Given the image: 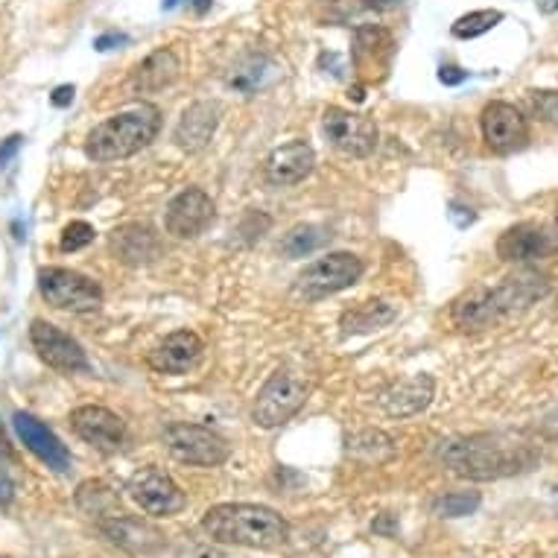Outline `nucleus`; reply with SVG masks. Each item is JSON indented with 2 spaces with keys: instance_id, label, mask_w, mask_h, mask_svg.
Masks as SVG:
<instances>
[{
  "instance_id": "nucleus-1",
  "label": "nucleus",
  "mask_w": 558,
  "mask_h": 558,
  "mask_svg": "<svg viewBox=\"0 0 558 558\" xmlns=\"http://www.w3.org/2000/svg\"><path fill=\"white\" fill-rule=\"evenodd\" d=\"M436 457L457 476L488 483L526 474L538 462V450L523 433H474L439 441Z\"/></svg>"
},
{
  "instance_id": "nucleus-2",
  "label": "nucleus",
  "mask_w": 558,
  "mask_h": 558,
  "mask_svg": "<svg viewBox=\"0 0 558 558\" xmlns=\"http://www.w3.org/2000/svg\"><path fill=\"white\" fill-rule=\"evenodd\" d=\"M549 293V278L532 269L514 272L504 278L497 287H476L471 293L459 295L450 307V319L459 330H488L500 322L521 316L532 304L541 302Z\"/></svg>"
},
{
  "instance_id": "nucleus-3",
  "label": "nucleus",
  "mask_w": 558,
  "mask_h": 558,
  "mask_svg": "<svg viewBox=\"0 0 558 558\" xmlns=\"http://www.w3.org/2000/svg\"><path fill=\"white\" fill-rule=\"evenodd\" d=\"M202 530L217 544H234V547L275 549L290 541V523L275 509L257 504L214 506L202 518Z\"/></svg>"
},
{
  "instance_id": "nucleus-4",
  "label": "nucleus",
  "mask_w": 558,
  "mask_h": 558,
  "mask_svg": "<svg viewBox=\"0 0 558 558\" xmlns=\"http://www.w3.org/2000/svg\"><path fill=\"white\" fill-rule=\"evenodd\" d=\"M158 129H161V111L156 106L144 102L132 111H120L92 129V135L85 141V156L100 165L135 156L156 141Z\"/></svg>"
},
{
  "instance_id": "nucleus-5",
  "label": "nucleus",
  "mask_w": 558,
  "mask_h": 558,
  "mask_svg": "<svg viewBox=\"0 0 558 558\" xmlns=\"http://www.w3.org/2000/svg\"><path fill=\"white\" fill-rule=\"evenodd\" d=\"M307 395H311V384H307L302 375L290 372V368H281V372H275V375L264 384V389L257 392L252 418H255L257 427L275 430V427L287 424L295 412L302 410L304 401H307Z\"/></svg>"
},
{
  "instance_id": "nucleus-6",
  "label": "nucleus",
  "mask_w": 558,
  "mask_h": 558,
  "mask_svg": "<svg viewBox=\"0 0 558 558\" xmlns=\"http://www.w3.org/2000/svg\"><path fill=\"white\" fill-rule=\"evenodd\" d=\"M366 264L351 252H333L328 257H319L316 264L304 266V272L295 278L293 295L304 299V302H319L325 295H333L339 290H348L351 284H357Z\"/></svg>"
},
{
  "instance_id": "nucleus-7",
  "label": "nucleus",
  "mask_w": 558,
  "mask_h": 558,
  "mask_svg": "<svg viewBox=\"0 0 558 558\" xmlns=\"http://www.w3.org/2000/svg\"><path fill=\"white\" fill-rule=\"evenodd\" d=\"M38 293L56 311L92 313L102 304V287L83 272L47 266L38 272Z\"/></svg>"
},
{
  "instance_id": "nucleus-8",
  "label": "nucleus",
  "mask_w": 558,
  "mask_h": 558,
  "mask_svg": "<svg viewBox=\"0 0 558 558\" xmlns=\"http://www.w3.org/2000/svg\"><path fill=\"white\" fill-rule=\"evenodd\" d=\"M126 492L135 500L137 509L153 514V518H173V514H179L187 506V497L175 485L173 476L165 474L156 465L141 468V471L129 476Z\"/></svg>"
},
{
  "instance_id": "nucleus-9",
  "label": "nucleus",
  "mask_w": 558,
  "mask_h": 558,
  "mask_svg": "<svg viewBox=\"0 0 558 558\" xmlns=\"http://www.w3.org/2000/svg\"><path fill=\"white\" fill-rule=\"evenodd\" d=\"M165 445L179 462L199 468H217L229 459V445L202 424H170L165 430Z\"/></svg>"
},
{
  "instance_id": "nucleus-10",
  "label": "nucleus",
  "mask_w": 558,
  "mask_h": 558,
  "mask_svg": "<svg viewBox=\"0 0 558 558\" xmlns=\"http://www.w3.org/2000/svg\"><path fill=\"white\" fill-rule=\"evenodd\" d=\"M322 126H325V135H328L330 147L339 149L342 156L351 158H366L377 149V123L366 114H357V111L339 109V106H330L322 114Z\"/></svg>"
},
{
  "instance_id": "nucleus-11",
  "label": "nucleus",
  "mask_w": 558,
  "mask_h": 558,
  "mask_svg": "<svg viewBox=\"0 0 558 558\" xmlns=\"http://www.w3.org/2000/svg\"><path fill=\"white\" fill-rule=\"evenodd\" d=\"M480 126H483L485 147L497 156H512L530 144V123L512 102H488L480 118Z\"/></svg>"
},
{
  "instance_id": "nucleus-12",
  "label": "nucleus",
  "mask_w": 558,
  "mask_h": 558,
  "mask_svg": "<svg viewBox=\"0 0 558 558\" xmlns=\"http://www.w3.org/2000/svg\"><path fill=\"white\" fill-rule=\"evenodd\" d=\"M29 342L38 351V357L45 360L50 368H56V372H62V375L88 372V357H85L83 345L71 333H64L62 328L50 325V322H33L29 325Z\"/></svg>"
},
{
  "instance_id": "nucleus-13",
  "label": "nucleus",
  "mask_w": 558,
  "mask_h": 558,
  "mask_svg": "<svg viewBox=\"0 0 558 558\" xmlns=\"http://www.w3.org/2000/svg\"><path fill=\"white\" fill-rule=\"evenodd\" d=\"M214 220V202L211 196L199 187H187L179 196L170 199L165 214L167 234H173L179 240L199 238L202 231L208 229Z\"/></svg>"
},
{
  "instance_id": "nucleus-14",
  "label": "nucleus",
  "mask_w": 558,
  "mask_h": 558,
  "mask_svg": "<svg viewBox=\"0 0 558 558\" xmlns=\"http://www.w3.org/2000/svg\"><path fill=\"white\" fill-rule=\"evenodd\" d=\"M558 248V238L544 226H535V222H521V226H512L506 229L497 240V257L506 260V264H535V260H544Z\"/></svg>"
},
{
  "instance_id": "nucleus-15",
  "label": "nucleus",
  "mask_w": 558,
  "mask_h": 558,
  "mask_svg": "<svg viewBox=\"0 0 558 558\" xmlns=\"http://www.w3.org/2000/svg\"><path fill=\"white\" fill-rule=\"evenodd\" d=\"M71 427L85 445H92L100 453H118L126 439L123 418L106 407H80L71 412Z\"/></svg>"
},
{
  "instance_id": "nucleus-16",
  "label": "nucleus",
  "mask_w": 558,
  "mask_h": 558,
  "mask_svg": "<svg viewBox=\"0 0 558 558\" xmlns=\"http://www.w3.org/2000/svg\"><path fill=\"white\" fill-rule=\"evenodd\" d=\"M97 530L109 544L126 549V553H141V556H149L156 553L161 544H165V535L153 526L149 521H141V518H132L126 512L111 514V518H102L97 521Z\"/></svg>"
},
{
  "instance_id": "nucleus-17",
  "label": "nucleus",
  "mask_w": 558,
  "mask_h": 558,
  "mask_svg": "<svg viewBox=\"0 0 558 558\" xmlns=\"http://www.w3.org/2000/svg\"><path fill=\"white\" fill-rule=\"evenodd\" d=\"M395 59V38L389 29L366 24L357 29L354 38V68L360 76H366L368 83H380Z\"/></svg>"
},
{
  "instance_id": "nucleus-18",
  "label": "nucleus",
  "mask_w": 558,
  "mask_h": 558,
  "mask_svg": "<svg viewBox=\"0 0 558 558\" xmlns=\"http://www.w3.org/2000/svg\"><path fill=\"white\" fill-rule=\"evenodd\" d=\"M12 424H15V433L21 436V441L27 445L29 453H36L41 462H45L50 471L56 474H68L71 471V453L64 448L59 436H56L47 424H41L36 415L29 412H15L12 415Z\"/></svg>"
},
{
  "instance_id": "nucleus-19",
  "label": "nucleus",
  "mask_w": 558,
  "mask_h": 558,
  "mask_svg": "<svg viewBox=\"0 0 558 558\" xmlns=\"http://www.w3.org/2000/svg\"><path fill=\"white\" fill-rule=\"evenodd\" d=\"M202 351H205V345L193 330H175L156 351H149L147 363L158 375H184L199 363Z\"/></svg>"
},
{
  "instance_id": "nucleus-20",
  "label": "nucleus",
  "mask_w": 558,
  "mask_h": 558,
  "mask_svg": "<svg viewBox=\"0 0 558 558\" xmlns=\"http://www.w3.org/2000/svg\"><path fill=\"white\" fill-rule=\"evenodd\" d=\"M436 395V380L430 375H415L407 380H398L380 395V407H384L392 418H410L427 410Z\"/></svg>"
},
{
  "instance_id": "nucleus-21",
  "label": "nucleus",
  "mask_w": 558,
  "mask_h": 558,
  "mask_svg": "<svg viewBox=\"0 0 558 558\" xmlns=\"http://www.w3.org/2000/svg\"><path fill=\"white\" fill-rule=\"evenodd\" d=\"M313 167H316V153H313L311 144L293 141V144L278 147L272 156L266 158V179L287 187V184L304 182L313 173Z\"/></svg>"
},
{
  "instance_id": "nucleus-22",
  "label": "nucleus",
  "mask_w": 558,
  "mask_h": 558,
  "mask_svg": "<svg viewBox=\"0 0 558 558\" xmlns=\"http://www.w3.org/2000/svg\"><path fill=\"white\" fill-rule=\"evenodd\" d=\"M217 123H220V106L217 102H193L173 132L175 147L184 149V153H199V149L208 147V141L217 132Z\"/></svg>"
},
{
  "instance_id": "nucleus-23",
  "label": "nucleus",
  "mask_w": 558,
  "mask_h": 558,
  "mask_svg": "<svg viewBox=\"0 0 558 558\" xmlns=\"http://www.w3.org/2000/svg\"><path fill=\"white\" fill-rule=\"evenodd\" d=\"M182 71V64H179V56L173 50H156V53H149L144 62L135 68V76H132V85H135L141 94H156L167 85L175 83V76Z\"/></svg>"
},
{
  "instance_id": "nucleus-24",
  "label": "nucleus",
  "mask_w": 558,
  "mask_h": 558,
  "mask_svg": "<svg viewBox=\"0 0 558 558\" xmlns=\"http://www.w3.org/2000/svg\"><path fill=\"white\" fill-rule=\"evenodd\" d=\"M111 248L123 264L141 266L158 255V238L147 226H123L111 234Z\"/></svg>"
},
{
  "instance_id": "nucleus-25",
  "label": "nucleus",
  "mask_w": 558,
  "mask_h": 558,
  "mask_svg": "<svg viewBox=\"0 0 558 558\" xmlns=\"http://www.w3.org/2000/svg\"><path fill=\"white\" fill-rule=\"evenodd\" d=\"M398 319V307L389 302H363L354 304L351 311L342 313V319H339V328L345 330V333H372V330L386 328L389 322Z\"/></svg>"
},
{
  "instance_id": "nucleus-26",
  "label": "nucleus",
  "mask_w": 558,
  "mask_h": 558,
  "mask_svg": "<svg viewBox=\"0 0 558 558\" xmlns=\"http://www.w3.org/2000/svg\"><path fill=\"white\" fill-rule=\"evenodd\" d=\"M76 506H80V512L94 518V521H102V518L123 512L118 492L102 483V480H85V483H80V488H76Z\"/></svg>"
},
{
  "instance_id": "nucleus-27",
  "label": "nucleus",
  "mask_w": 558,
  "mask_h": 558,
  "mask_svg": "<svg viewBox=\"0 0 558 558\" xmlns=\"http://www.w3.org/2000/svg\"><path fill=\"white\" fill-rule=\"evenodd\" d=\"M330 240V234L322 226H295L290 234L281 243V252L287 257H307L313 255L316 248H322Z\"/></svg>"
},
{
  "instance_id": "nucleus-28",
  "label": "nucleus",
  "mask_w": 558,
  "mask_h": 558,
  "mask_svg": "<svg viewBox=\"0 0 558 558\" xmlns=\"http://www.w3.org/2000/svg\"><path fill=\"white\" fill-rule=\"evenodd\" d=\"M348 453H354V457L366 459V462H384L395 453L392 439L380 430H366L357 433L354 439H348Z\"/></svg>"
},
{
  "instance_id": "nucleus-29",
  "label": "nucleus",
  "mask_w": 558,
  "mask_h": 558,
  "mask_svg": "<svg viewBox=\"0 0 558 558\" xmlns=\"http://www.w3.org/2000/svg\"><path fill=\"white\" fill-rule=\"evenodd\" d=\"M500 21H504V12L500 10H476L462 15V19L450 27V33L457 38H476L485 36L488 29H495Z\"/></svg>"
},
{
  "instance_id": "nucleus-30",
  "label": "nucleus",
  "mask_w": 558,
  "mask_h": 558,
  "mask_svg": "<svg viewBox=\"0 0 558 558\" xmlns=\"http://www.w3.org/2000/svg\"><path fill=\"white\" fill-rule=\"evenodd\" d=\"M480 504H483V497L476 492H450L433 504V512L439 518H465V514H474Z\"/></svg>"
},
{
  "instance_id": "nucleus-31",
  "label": "nucleus",
  "mask_w": 558,
  "mask_h": 558,
  "mask_svg": "<svg viewBox=\"0 0 558 558\" xmlns=\"http://www.w3.org/2000/svg\"><path fill=\"white\" fill-rule=\"evenodd\" d=\"M266 64L269 62H266V59H260V56H252V59H246V62H240L238 68L231 71L229 85L243 94L257 92V88H260V83H264V80H260V76H264V71H260V68H266Z\"/></svg>"
},
{
  "instance_id": "nucleus-32",
  "label": "nucleus",
  "mask_w": 558,
  "mask_h": 558,
  "mask_svg": "<svg viewBox=\"0 0 558 558\" xmlns=\"http://www.w3.org/2000/svg\"><path fill=\"white\" fill-rule=\"evenodd\" d=\"M94 238H97V231H94L92 222H83V220H74L71 226H64L62 231V252H80V248H85L88 243H94Z\"/></svg>"
},
{
  "instance_id": "nucleus-33",
  "label": "nucleus",
  "mask_w": 558,
  "mask_h": 558,
  "mask_svg": "<svg viewBox=\"0 0 558 558\" xmlns=\"http://www.w3.org/2000/svg\"><path fill=\"white\" fill-rule=\"evenodd\" d=\"M532 114L541 120V123H558V92H530Z\"/></svg>"
},
{
  "instance_id": "nucleus-34",
  "label": "nucleus",
  "mask_w": 558,
  "mask_h": 558,
  "mask_svg": "<svg viewBox=\"0 0 558 558\" xmlns=\"http://www.w3.org/2000/svg\"><path fill=\"white\" fill-rule=\"evenodd\" d=\"M538 433L544 441H553V445H558V403L556 407H549V410L541 415Z\"/></svg>"
},
{
  "instance_id": "nucleus-35",
  "label": "nucleus",
  "mask_w": 558,
  "mask_h": 558,
  "mask_svg": "<svg viewBox=\"0 0 558 558\" xmlns=\"http://www.w3.org/2000/svg\"><path fill=\"white\" fill-rule=\"evenodd\" d=\"M468 80V71L457 68V64H441L439 68V83L441 85H459Z\"/></svg>"
},
{
  "instance_id": "nucleus-36",
  "label": "nucleus",
  "mask_w": 558,
  "mask_h": 558,
  "mask_svg": "<svg viewBox=\"0 0 558 558\" xmlns=\"http://www.w3.org/2000/svg\"><path fill=\"white\" fill-rule=\"evenodd\" d=\"M448 217L453 220V226H457V229H468V226L476 220V214L471 211V208H462V205H457V202L450 205Z\"/></svg>"
},
{
  "instance_id": "nucleus-37",
  "label": "nucleus",
  "mask_w": 558,
  "mask_h": 558,
  "mask_svg": "<svg viewBox=\"0 0 558 558\" xmlns=\"http://www.w3.org/2000/svg\"><path fill=\"white\" fill-rule=\"evenodd\" d=\"M21 141L24 137L21 135H10L3 144H0V167H7L12 161V158L19 156V149H21Z\"/></svg>"
},
{
  "instance_id": "nucleus-38",
  "label": "nucleus",
  "mask_w": 558,
  "mask_h": 558,
  "mask_svg": "<svg viewBox=\"0 0 558 558\" xmlns=\"http://www.w3.org/2000/svg\"><path fill=\"white\" fill-rule=\"evenodd\" d=\"M12 500H15V483H12V476L7 474V468L0 465V509L10 506Z\"/></svg>"
},
{
  "instance_id": "nucleus-39",
  "label": "nucleus",
  "mask_w": 558,
  "mask_h": 558,
  "mask_svg": "<svg viewBox=\"0 0 558 558\" xmlns=\"http://www.w3.org/2000/svg\"><path fill=\"white\" fill-rule=\"evenodd\" d=\"M129 38L123 36V33H106V36L94 38V50H100V53H106V50H111V47H120L126 45Z\"/></svg>"
},
{
  "instance_id": "nucleus-40",
  "label": "nucleus",
  "mask_w": 558,
  "mask_h": 558,
  "mask_svg": "<svg viewBox=\"0 0 558 558\" xmlns=\"http://www.w3.org/2000/svg\"><path fill=\"white\" fill-rule=\"evenodd\" d=\"M50 100H53V106H59V109L71 106V102H74V85H59Z\"/></svg>"
},
{
  "instance_id": "nucleus-41",
  "label": "nucleus",
  "mask_w": 558,
  "mask_h": 558,
  "mask_svg": "<svg viewBox=\"0 0 558 558\" xmlns=\"http://www.w3.org/2000/svg\"><path fill=\"white\" fill-rule=\"evenodd\" d=\"M0 459H15V450H12V441L3 430V424H0Z\"/></svg>"
},
{
  "instance_id": "nucleus-42",
  "label": "nucleus",
  "mask_w": 558,
  "mask_h": 558,
  "mask_svg": "<svg viewBox=\"0 0 558 558\" xmlns=\"http://www.w3.org/2000/svg\"><path fill=\"white\" fill-rule=\"evenodd\" d=\"M538 3V10L544 12V15H553V12H558V0H535Z\"/></svg>"
},
{
  "instance_id": "nucleus-43",
  "label": "nucleus",
  "mask_w": 558,
  "mask_h": 558,
  "mask_svg": "<svg viewBox=\"0 0 558 558\" xmlns=\"http://www.w3.org/2000/svg\"><path fill=\"white\" fill-rule=\"evenodd\" d=\"M368 7H377V10H386V7H395V3H401V0H366Z\"/></svg>"
},
{
  "instance_id": "nucleus-44",
  "label": "nucleus",
  "mask_w": 558,
  "mask_h": 558,
  "mask_svg": "<svg viewBox=\"0 0 558 558\" xmlns=\"http://www.w3.org/2000/svg\"><path fill=\"white\" fill-rule=\"evenodd\" d=\"M193 10L199 12V15H205V12L211 10V0H193Z\"/></svg>"
},
{
  "instance_id": "nucleus-45",
  "label": "nucleus",
  "mask_w": 558,
  "mask_h": 558,
  "mask_svg": "<svg viewBox=\"0 0 558 558\" xmlns=\"http://www.w3.org/2000/svg\"><path fill=\"white\" fill-rule=\"evenodd\" d=\"M179 3H184V0H165V3H161V7H165V10L170 12V10H175V7H179Z\"/></svg>"
},
{
  "instance_id": "nucleus-46",
  "label": "nucleus",
  "mask_w": 558,
  "mask_h": 558,
  "mask_svg": "<svg viewBox=\"0 0 558 558\" xmlns=\"http://www.w3.org/2000/svg\"><path fill=\"white\" fill-rule=\"evenodd\" d=\"M351 97H354V100H363V88H360V85H357V88H354V92H351Z\"/></svg>"
}]
</instances>
